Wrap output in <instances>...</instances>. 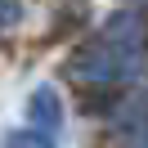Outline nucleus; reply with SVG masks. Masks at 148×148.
<instances>
[{
	"mask_svg": "<svg viewBox=\"0 0 148 148\" xmlns=\"http://www.w3.org/2000/svg\"><path fill=\"white\" fill-rule=\"evenodd\" d=\"M139 72H144V23H139V14H117L108 23V32L67 63V76L90 81V85L139 81Z\"/></svg>",
	"mask_w": 148,
	"mask_h": 148,
	"instance_id": "1",
	"label": "nucleus"
},
{
	"mask_svg": "<svg viewBox=\"0 0 148 148\" xmlns=\"http://www.w3.org/2000/svg\"><path fill=\"white\" fill-rule=\"evenodd\" d=\"M27 121L40 130V135H58V130H63V99H58L54 85H36V90H32Z\"/></svg>",
	"mask_w": 148,
	"mask_h": 148,
	"instance_id": "2",
	"label": "nucleus"
},
{
	"mask_svg": "<svg viewBox=\"0 0 148 148\" xmlns=\"http://www.w3.org/2000/svg\"><path fill=\"white\" fill-rule=\"evenodd\" d=\"M23 23V0H0V32Z\"/></svg>",
	"mask_w": 148,
	"mask_h": 148,
	"instance_id": "4",
	"label": "nucleus"
},
{
	"mask_svg": "<svg viewBox=\"0 0 148 148\" xmlns=\"http://www.w3.org/2000/svg\"><path fill=\"white\" fill-rule=\"evenodd\" d=\"M0 148H54V139L40 135V130H9Z\"/></svg>",
	"mask_w": 148,
	"mask_h": 148,
	"instance_id": "3",
	"label": "nucleus"
}]
</instances>
